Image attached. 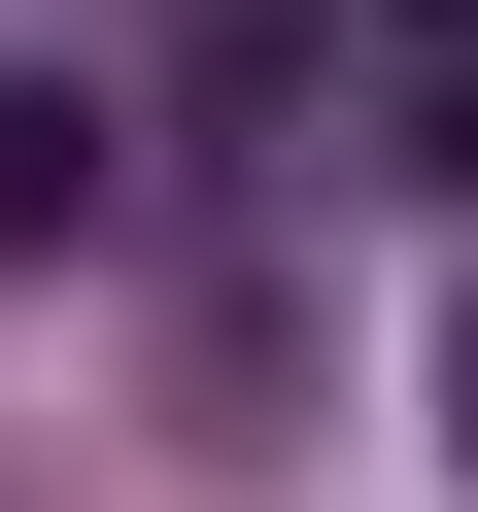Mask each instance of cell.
I'll list each match as a JSON object with an SVG mask.
<instances>
[{"mask_svg": "<svg viewBox=\"0 0 478 512\" xmlns=\"http://www.w3.org/2000/svg\"><path fill=\"white\" fill-rule=\"evenodd\" d=\"M35 239H103V103H69V69H0V274H35Z\"/></svg>", "mask_w": 478, "mask_h": 512, "instance_id": "6da1fadb", "label": "cell"}, {"mask_svg": "<svg viewBox=\"0 0 478 512\" xmlns=\"http://www.w3.org/2000/svg\"><path fill=\"white\" fill-rule=\"evenodd\" d=\"M444 478H478V342H444Z\"/></svg>", "mask_w": 478, "mask_h": 512, "instance_id": "7a4b0ae2", "label": "cell"}, {"mask_svg": "<svg viewBox=\"0 0 478 512\" xmlns=\"http://www.w3.org/2000/svg\"><path fill=\"white\" fill-rule=\"evenodd\" d=\"M444 171H478V69H444Z\"/></svg>", "mask_w": 478, "mask_h": 512, "instance_id": "3957f363", "label": "cell"}, {"mask_svg": "<svg viewBox=\"0 0 478 512\" xmlns=\"http://www.w3.org/2000/svg\"><path fill=\"white\" fill-rule=\"evenodd\" d=\"M410 35H478V0H410Z\"/></svg>", "mask_w": 478, "mask_h": 512, "instance_id": "277c9868", "label": "cell"}]
</instances>
